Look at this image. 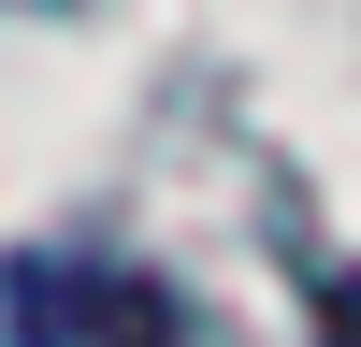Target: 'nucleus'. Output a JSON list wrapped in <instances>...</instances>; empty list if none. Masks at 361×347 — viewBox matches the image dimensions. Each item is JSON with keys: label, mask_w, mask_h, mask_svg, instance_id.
<instances>
[{"label": "nucleus", "mask_w": 361, "mask_h": 347, "mask_svg": "<svg viewBox=\"0 0 361 347\" xmlns=\"http://www.w3.org/2000/svg\"><path fill=\"white\" fill-rule=\"evenodd\" d=\"M0 318H15V347H58V333L73 347H188V304L130 260H15Z\"/></svg>", "instance_id": "f257e3e1"}, {"label": "nucleus", "mask_w": 361, "mask_h": 347, "mask_svg": "<svg viewBox=\"0 0 361 347\" xmlns=\"http://www.w3.org/2000/svg\"><path fill=\"white\" fill-rule=\"evenodd\" d=\"M318 347H361V260L318 275Z\"/></svg>", "instance_id": "f03ea898"}, {"label": "nucleus", "mask_w": 361, "mask_h": 347, "mask_svg": "<svg viewBox=\"0 0 361 347\" xmlns=\"http://www.w3.org/2000/svg\"><path fill=\"white\" fill-rule=\"evenodd\" d=\"M29 15H73V0H29Z\"/></svg>", "instance_id": "7ed1b4c3"}]
</instances>
